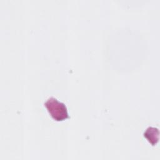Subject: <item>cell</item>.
<instances>
[{
	"mask_svg": "<svg viewBox=\"0 0 160 160\" xmlns=\"http://www.w3.org/2000/svg\"><path fill=\"white\" fill-rule=\"evenodd\" d=\"M159 130L157 128L149 126L144 132V137L152 146H154L159 141Z\"/></svg>",
	"mask_w": 160,
	"mask_h": 160,
	"instance_id": "cell-2",
	"label": "cell"
},
{
	"mask_svg": "<svg viewBox=\"0 0 160 160\" xmlns=\"http://www.w3.org/2000/svg\"><path fill=\"white\" fill-rule=\"evenodd\" d=\"M48 112L53 119L57 121H62L69 118L68 109L64 103L59 101L54 97H51L44 102Z\"/></svg>",
	"mask_w": 160,
	"mask_h": 160,
	"instance_id": "cell-1",
	"label": "cell"
}]
</instances>
